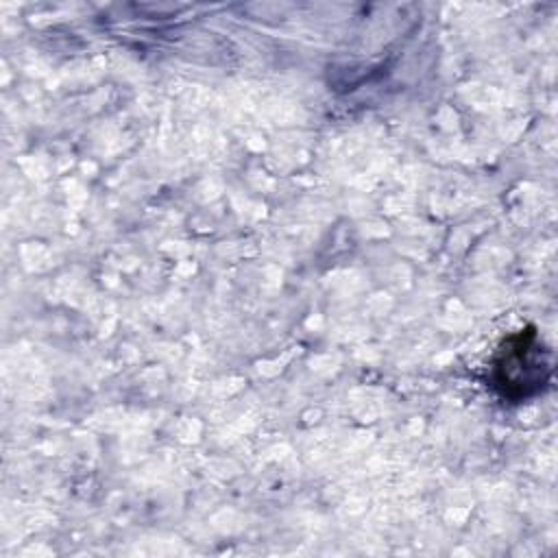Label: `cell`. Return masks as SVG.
Segmentation results:
<instances>
[{"instance_id": "cell-1", "label": "cell", "mask_w": 558, "mask_h": 558, "mask_svg": "<svg viewBox=\"0 0 558 558\" xmlns=\"http://www.w3.org/2000/svg\"><path fill=\"white\" fill-rule=\"evenodd\" d=\"M541 353L538 340L534 333L519 331L506 340L499 357L495 362V381L497 386L517 397L527 395V386L541 384Z\"/></svg>"}]
</instances>
